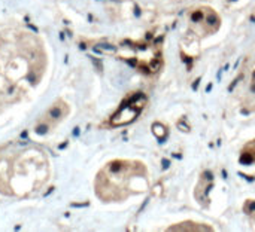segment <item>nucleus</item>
I'll return each mask as SVG.
<instances>
[{
	"label": "nucleus",
	"instance_id": "obj_1",
	"mask_svg": "<svg viewBox=\"0 0 255 232\" xmlns=\"http://www.w3.org/2000/svg\"><path fill=\"white\" fill-rule=\"evenodd\" d=\"M145 104H146V95L145 94H142V92L133 94L131 97H128L123 103L120 110L112 116V121H111L112 125L120 127V125H127V124L133 122L140 115Z\"/></svg>",
	"mask_w": 255,
	"mask_h": 232
},
{
	"label": "nucleus",
	"instance_id": "obj_5",
	"mask_svg": "<svg viewBox=\"0 0 255 232\" xmlns=\"http://www.w3.org/2000/svg\"><path fill=\"white\" fill-rule=\"evenodd\" d=\"M49 116H51V118H54V119H57V118H60V116H61V110H60L58 107H54V109L49 112Z\"/></svg>",
	"mask_w": 255,
	"mask_h": 232
},
{
	"label": "nucleus",
	"instance_id": "obj_2",
	"mask_svg": "<svg viewBox=\"0 0 255 232\" xmlns=\"http://www.w3.org/2000/svg\"><path fill=\"white\" fill-rule=\"evenodd\" d=\"M191 22L193 25H196L197 30L203 28L205 34H211L215 33L220 27V18L218 15L209 9V7H203V9H197L193 12L191 15Z\"/></svg>",
	"mask_w": 255,
	"mask_h": 232
},
{
	"label": "nucleus",
	"instance_id": "obj_4",
	"mask_svg": "<svg viewBox=\"0 0 255 232\" xmlns=\"http://www.w3.org/2000/svg\"><path fill=\"white\" fill-rule=\"evenodd\" d=\"M245 212L255 221V201H248L245 206Z\"/></svg>",
	"mask_w": 255,
	"mask_h": 232
},
{
	"label": "nucleus",
	"instance_id": "obj_6",
	"mask_svg": "<svg viewBox=\"0 0 255 232\" xmlns=\"http://www.w3.org/2000/svg\"><path fill=\"white\" fill-rule=\"evenodd\" d=\"M46 131H48V127H46V125H39V127H37V130H36V133H37V134H45Z\"/></svg>",
	"mask_w": 255,
	"mask_h": 232
},
{
	"label": "nucleus",
	"instance_id": "obj_3",
	"mask_svg": "<svg viewBox=\"0 0 255 232\" xmlns=\"http://www.w3.org/2000/svg\"><path fill=\"white\" fill-rule=\"evenodd\" d=\"M242 162L245 164H251L255 161V140L251 142L250 145H247V148L242 151V158H241Z\"/></svg>",
	"mask_w": 255,
	"mask_h": 232
}]
</instances>
